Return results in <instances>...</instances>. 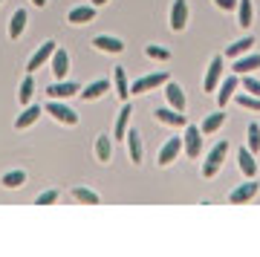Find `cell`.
Listing matches in <instances>:
<instances>
[{
    "instance_id": "11",
    "label": "cell",
    "mask_w": 260,
    "mask_h": 257,
    "mask_svg": "<svg viewBox=\"0 0 260 257\" xmlns=\"http://www.w3.org/2000/svg\"><path fill=\"white\" fill-rule=\"evenodd\" d=\"M47 92H49V99H70V95H78L81 92V87L75 81H55L52 87H47Z\"/></svg>"
},
{
    "instance_id": "27",
    "label": "cell",
    "mask_w": 260,
    "mask_h": 257,
    "mask_svg": "<svg viewBox=\"0 0 260 257\" xmlns=\"http://www.w3.org/2000/svg\"><path fill=\"white\" fill-rule=\"evenodd\" d=\"M225 124V110H220V113H211V116H205V121H203V136H208V133H214V130H220Z\"/></svg>"
},
{
    "instance_id": "13",
    "label": "cell",
    "mask_w": 260,
    "mask_h": 257,
    "mask_svg": "<svg viewBox=\"0 0 260 257\" xmlns=\"http://www.w3.org/2000/svg\"><path fill=\"white\" fill-rule=\"evenodd\" d=\"M93 46L99 49V52H110V55H119V52H124V44H121L119 38H113V35H99V38H93Z\"/></svg>"
},
{
    "instance_id": "23",
    "label": "cell",
    "mask_w": 260,
    "mask_h": 257,
    "mask_svg": "<svg viewBox=\"0 0 260 257\" xmlns=\"http://www.w3.org/2000/svg\"><path fill=\"white\" fill-rule=\"evenodd\" d=\"M23 26H26V9H15L9 18V38L12 41H18L23 35Z\"/></svg>"
},
{
    "instance_id": "21",
    "label": "cell",
    "mask_w": 260,
    "mask_h": 257,
    "mask_svg": "<svg viewBox=\"0 0 260 257\" xmlns=\"http://www.w3.org/2000/svg\"><path fill=\"white\" fill-rule=\"evenodd\" d=\"M113 84H116V95L121 101L130 99V84H127V73H124V67H116L113 70Z\"/></svg>"
},
{
    "instance_id": "40",
    "label": "cell",
    "mask_w": 260,
    "mask_h": 257,
    "mask_svg": "<svg viewBox=\"0 0 260 257\" xmlns=\"http://www.w3.org/2000/svg\"><path fill=\"white\" fill-rule=\"evenodd\" d=\"M0 3H3V0H0Z\"/></svg>"
},
{
    "instance_id": "26",
    "label": "cell",
    "mask_w": 260,
    "mask_h": 257,
    "mask_svg": "<svg viewBox=\"0 0 260 257\" xmlns=\"http://www.w3.org/2000/svg\"><path fill=\"white\" fill-rule=\"evenodd\" d=\"M251 46H254V38L246 35V38H240V41H234V44L225 49V55H229V58H240V55H246V52H249Z\"/></svg>"
},
{
    "instance_id": "25",
    "label": "cell",
    "mask_w": 260,
    "mask_h": 257,
    "mask_svg": "<svg viewBox=\"0 0 260 257\" xmlns=\"http://www.w3.org/2000/svg\"><path fill=\"white\" fill-rule=\"evenodd\" d=\"M110 156H113V142H110V136H107V133H102V136L95 139V159L107 165V162H110Z\"/></svg>"
},
{
    "instance_id": "3",
    "label": "cell",
    "mask_w": 260,
    "mask_h": 257,
    "mask_svg": "<svg viewBox=\"0 0 260 257\" xmlns=\"http://www.w3.org/2000/svg\"><path fill=\"white\" fill-rule=\"evenodd\" d=\"M182 150H185L191 159H200V150H203V130L188 124L185 136H182Z\"/></svg>"
},
{
    "instance_id": "1",
    "label": "cell",
    "mask_w": 260,
    "mask_h": 257,
    "mask_svg": "<svg viewBox=\"0 0 260 257\" xmlns=\"http://www.w3.org/2000/svg\"><path fill=\"white\" fill-rule=\"evenodd\" d=\"M225 153H229V142L223 139V142H217V145H214V150L208 153V159H205V165H203V176H205V179H211V176L220 171V165L225 162Z\"/></svg>"
},
{
    "instance_id": "32",
    "label": "cell",
    "mask_w": 260,
    "mask_h": 257,
    "mask_svg": "<svg viewBox=\"0 0 260 257\" xmlns=\"http://www.w3.org/2000/svg\"><path fill=\"white\" fill-rule=\"evenodd\" d=\"M0 182H3V188H20V185L26 182V174L23 171H9Z\"/></svg>"
},
{
    "instance_id": "22",
    "label": "cell",
    "mask_w": 260,
    "mask_h": 257,
    "mask_svg": "<svg viewBox=\"0 0 260 257\" xmlns=\"http://www.w3.org/2000/svg\"><path fill=\"white\" fill-rule=\"evenodd\" d=\"M130 113H133V107H130V104H124V107L119 110V116H116V124H113V136H116V139H124V136H127Z\"/></svg>"
},
{
    "instance_id": "16",
    "label": "cell",
    "mask_w": 260,
    "mask_h": 257,
    "mask_svg": "<svg viewBox=\"0 0 260 257\" xmlns=\"http://www.w3.org/2000/svg\"><path fill=\"white\" fill-rule=\"evenodd\" d=\"M124 142H127V153H130V162L133 165H139L142 162V153H145V147H142V139H139V133L130 127L127 130V136H124Z\"/></svg>"
},
{
    "instance_id": "36",
    "label": "cell",
    "mask_w": 260,
    "mask_h": 257,
    "mask_svg": "<svg viewBox=\"0 0 260 257\" xmlns=\"http://www.w3.org/2000/svg\"><path fill=\"white\" fill-rule=\"evenodd\" d=\"M55 200H58V191H44V194L35 200V205H52Z\"/></svg>"
},
{
    "instance_id": "2",
    "label": "cell",
    "mask_w": 260,
    "mask_h": 257,
    "mask_svg": "<svg viewBox=\"0 0 260 257\" xmlns=\"http://www.w3.org/2000/svg\"><path fill=\"white\" fill-rule=\"evenodd\" d=\"M44 113H49V116L58 121V124H70V127H73V124H78V113L70 110V107H67V104H61L58 99L49 101L47 107H44Z\"/></svg>"
},
{
    "instance_id": "30",
    "label": "cell",
    "mask_w": 260,
    "mask_h": 257,
    "mask_svg": "<svg viewBox=\"0 0 260 257\" xmlns=\"http://www.w3.org/2000/svg\"><path fill=\"white\" fill-rule=\"evenodd\" d=\"M73 197L78 202H84V205H99V202H102L99 200V194L90 191V188H73Z\"/></svg>"
},
{
    "instance_id": "17",
    "label": "cell",
    "mask_w": 260,
    "mask_h": 257,
    "mask_svg": "<svg viewBox=\"0 0 260 257\" xmlns=\"http://www.w3.org/2000/svg\"><path fill=\"white\" fill-rule=\"evenodd\" d=\"M107 90H110V81H107V78H99V81L87 84V87H84V90L78 92V95H81L84 101H95V99H102V95H104Z\"/></svg>"
},
{
    "instance_id": "10",
    "label": "cell",
    "mask_w": 260,
    "mask_h": 257,
    "mask_svg": "<svg viewBox=\"0 0 260 257\" xmlns=\"http://www.w3.org/2000/svg\"><path fill=\"white\" fill-rule=\"evenodd\" d=\"M171 29L174 32H182L185 29V23H188V3L185 0H174V6H171Z\"/></svg>"
},
{
    "instance_id": "28",
    "label": "cell",
    "mask_w": 260,
    "mask_h": 257,
    "mask_svg": "<svg viewBox=\"0 0 260 257\" xmlns=\"http://www.w3.org/2000/svg\"><path fill=\"white\" fill-rule=\"evenodd\" d=\"M251 18H254L251 0H237V23L246 29V26H251Z\"/></svg>"
},
{
    "instance_id": "29",
    "label": "cell",
    "mask_w": 260,
    "mask_h": 257,
    "mask_svg": "<svg viewBox=\"0 0 260 257\" xmlns=\"http://www.w3.org/2000/svg\"><path fill=\"white\" fill-rule=\"evenodd\" d=\"M32 92H35V78H32V73H29L26 78L20 81V90H18V101L23 104V107L32 101Z\"/></svg>"
},
{
    "instance_id": "8",
    "label": "cell",
    "mask_w": 260,
    "mask_h": 257,
    "mask_svg": "<svg viewBox=\"0 0 260 257\" xmlns=\"http://www.w3.org/2000/svg\"><path fill=\"white\" fill-rule=\"evenodd\" d=\"M49 61H52V75H55L58 81H64L67 73H70V52H67L64 46H61V49L55 46V52H52Z\"/></svg>"
},
{
    "instance_id": "34",
    "label": "cell",
    "mask_w": 260,
    "mask_h": 257,
    "mask_svg": "<svg viewBox=\"0 0 260 257\" xmlns=\"http://www.w3.org/2000/svg\"><path fill=\"white\" fill-rule=\"evenodd\" d=\"M145 55H148V58H153V61H168V58H171V52H168L165 46L148 44V46H145Z\"/></svg>"
},
{
    "instance_id": "37",
    "label": "cell",
    "mask_w": 260,
    "mask_h": 257,
    "mask_svg": "<svg viewBox=\"0 0 260 257\" xmlns=\"http://www.w3.org/2000/svg\"><path fill=\"white\" fill-rule=\"evenodd\" d=\"M214 6L223 12H232V9H237V0H214Z\"/></svg>"
},
{
    "instance_id": "14",
    "label": "cell",
    "mask_w": 260,
    "mask_h": 257,
    "mask_svg": "<svg viewBox=\"0 0 260 257\" xmlns=\"http://www.w3.org/2000/svg\"><path fill=\"white\" fill-rule=\"evenodd\" d=\"M254 194H257V182H254V176H251L249 182H243L240 188H234L229 200H232V205H243V202H249Z\"/></svg>"
},
{
    "instance_id": "38",
    "label": "cell",
    "mask_w": 260,
    "mask_h": 257,
    "mask_svg": "<svg viewBox=\"0 0 260 257\" xmlns=\"http://www.w3.org/2000/svg\"><path fill=\"white\" fill-rule=\"evenodd\" d=\"M32 3H35L38 9H44V6H47V0H32Z\"/></svg>"
},
{
    "instance_id": "4",
    "label": "cell",
    "mask_w": 260,
    "mask_h": 257,
    "mask_svg": "<svg viewBox=\"0 0 260 257\" xmlns=\"http://www.w3.org/2000/svg\"><path fill=\"white\" fill-rule=\"evenodd\" d=\"M240 90V75L234 73V75H229L220 87H217V104H220V110H225V104L234 99V92Z\"/></svg>"
},
{
    "instance_id": "7",
    "label": "cell",
    "mask_w": 260,
    "mask_h": 257,
    "mask_svg": "<svg viewBox=\"0 0 260 257\" xmlns=\"http://www.w3.org/2000/svg\"><path fill=\"white\" fill-rule=\"evenodd\" d=\"M179 153H182V136H171L165 145H162V150H159V165L168 168Z\"/></svg>"
},
{
    "instance_id": "15",
    "label": "cell",
    "mask_w": 260,
    "mask_h": 257,
    "mask_svg": "<svg viewBox=\"0 0 260 257\" xmlns=\"http://www.w3.org/2000/svg\"><path fill=\"white\" fill-rule=\"evenodd\" d=\"M165 95H168V104H171L174 110L185 113V92H182V87H179V84L168 81L165 84Z\"/></svg>"
},
{
    "instance_id": "6",
    "label": "cell",
    "mask_w": 260,
    "mask_h": 257,
    "mask_svg": "<svg viewBox=\"0 0 260 257\" xmlns=\"http://www.w3.org/2000/svg\"><path fill=\"white\" fill-rule=\"evenodd\" d=\"M220 78H223V55H214L211 64H208V73H205V92H214L217 87H220Z\"/></svg>"
},
{
    "instance_id": "9",
    "label": "cell",
    "mask_w": 260,
    "mask_h": 257,
    "mask_svg": "<svg viewBox=\"0 0 260 257\" xmlns=\"http://www.w3.org/2000/svg\"><path fill=\"white\" fill-rule=\"evenodd\" d=\"M52 52H55V41H44L41 44V49H38L35 55L29 58V64H26V70L29 73H38V67H44L52 58Z\"/></svg>"
},
{
    "instance_id": "20",
    "label": "cell",
    "mask_w": 260,
    "mask_h": 257,
    "mask_svg": "<svg viewBox=\"0 0 260 257\" xmlns=\"http://www.w3.org/2000/svg\"><path fill=\"white\" fill-rule=\"evenodd\" d=\"M237 165H240V171L249 176V179L257 174V162H254V153H251V150H246V147H240V150H237Z\"/></svg>"
},
{
    "instance_id": "33",
    "label": "cell",
    "mask_w": 260,
    "mask_h": 257,
    "mask_svg": "<svg viewBox=\"0 0 260 257\" xmlns=\"http://www.w3.org/2000/svg\"><path fill=\"white\" fill-rule=\"evenodd\" d=\"M246 142H249L251 153L260 150V124H249V130H246Z\"/></svg>"
},
{
    "instance_id": "35",
    "label": "cell",
    "mask_w": 260,
    "mask_h": 257,
    "mask_svg": "<svg viewBox=\"0 0 260 257\" xmlns=\"http://www.w3.org/2000/svg\"><path fill=\"white\" fill-rule=\"evenodd\" d=\"M240 87H243V92H251V95H257L260 99V81L257 78H249V75H246V78L240 81Z\"/></svg>"
},
{
    "instance_id": "5",
    "label": "cell",
    "mask_w": 260,
    "mask_h": 257,
    "mask_svg": "<svg viewBox=\"0 0 260 257\" xmlns=\"http://www.w3.org/2000/svg\"><path fill=\"white\" fill-rule=\"evenodd\" d=\"M162 84H168V75L165 73H153V75H142V78H136L133 81V87H130V92H150L156 90V87H162Z\"/></svg>"
},
{
    "instance_id": "39",
    "label": "cell",
    "mask_w": 260,
    "mask_h": 257,
    "mask_svg": "<svg viewBox=\"0 0 260 257\" xmlns=\"http://www.w3.org/2000/svg\"><path fill=\"white\" fill-rule=\"evenodd\" d=\"M104 3H107V0H93V6H104Z\"/></svg>"
},
{
    "instance_id": "12",
    "label": "cell",
    "mask_w": 260,
    "mask_h": 257,
    "mask_svg": "<svg viewBox=\"0 0 260 257\" xmlns=\"http://www.w3.org/2000/svg\"><path fill=\"white\" fill-rule=\"evenodd\" d=\"M153 116H156L162 124H171V127H185V113L174 110V107H159V110H153Z\"/></svg>"
},
{
    "instance_id": "31",
    "label": "cell",
    "mask_w": 260,
    "mask_h": 257,
    "mask_svg": "<svg viewBox=\"0 0 260 257\" xmlns=\"http://www.w3.org/2000/svg\"><path fill=\"white\" fill-rule=\"evenodd\" d=\"M234 99H237V104H240V107L260 113V99H257V95H251V92H234Z\"/></svg>"
},
{
    "instance_id": "24",
    "label": "cell",
    "mask_w": 260,
    "mask_h": 257,
    "mask_svg": "<svg viewBox=\"0 0 260 257\" xmlns=\"http://www.w3.org/2000/svg\"><path fill=\"white\" fill-rule=\"evenodd\" d=\"M41 113H44V110H41L38 104H26V110H23V113L18 116V121H15V127H18V130L32 127V124L38 121V116H41Z\"/></svg>"
},
{
    "instance_id": "18",
    "label": "cell",
    "mask_w": 260,
    "mask_h": 257,
    "mask_svg": "<svg viewBox=\"0 0 260 257\" xmlns=\"http://www.w3.org/2000/svg\"><path fill=\"white\" fill-rule=\"evenodd\" d=\"M93 18H95V6H93V3H90V6H75V9H70V15H67V20L75 23V26L90 23Z\"/></svg>"
},
{
    "instance_id": "19",
    "label": "cell",
    "mask_w": 260,
    "mask_h": 257,
    "mask_svg": "<svg viewBox=\"0 0 260 257\" xmlns=\"http://www.w3.org/2000/svg\"><path fill=\"white\" fill-rule=\"evenodd\" d=\"M237 75H249V73H254V70H260V55H240L237 61H234V67H232Z\"/></svg>"
}]
</instances>
